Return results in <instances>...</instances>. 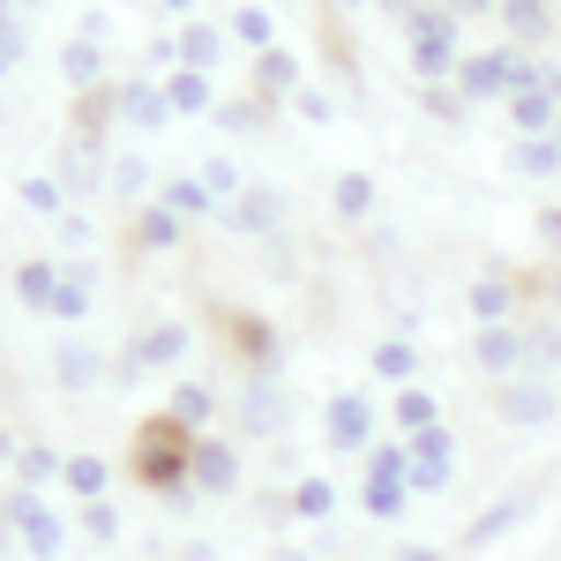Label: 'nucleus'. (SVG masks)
<instances>
[{
    "label": "nucleus",
    "instance_id": "43",
    "mask_svg": "<svg viewBox=\"0 0 561 561\" xmlns=\"http://www.w3.org/2000/svg\"><path fill=\"white\" fill-rule=\"evenodd\" d=\"M23 60H31V23H23V8H8V23H0V68L23 76Z\"/></svg>",
    "mask_w": 561,
    "mask_h": 561
},
{
    "label": "nucleus",
    "instance_id": "57",
    "mask_svg": "<svg viewBox=\"0 0 561 561\" xmlns=\"http://www.w3.org/2000/svg\"><path fill=\"white\" fill-rule=\"evenodd\" d=\"M397 561H449V554H442V547H404Z\"/></svg>",
    "mask_w": 561,
    "mask_h": 561
},
{
    "label": "nucleus",
    "instance_id": "59",
    "mask_svg": "<svg viewBox=\"0 0 561 561\" xmlns=\"http://www.w3.org/2000/svg\"><path fill=\"white\" fill-rule=\"evenodd\" d=\"M547 293H554V314H561V255H554V270H547Z\"/></svg>",
    "mask_w": 561,
    "mask_h": 561
},
{
    "label": "nucleus",
    "instance_id": "24",
    "mask_svg": "<svg viewBox=\"0 0 561 561\" xmlns=\"http://www.w3.org/2000/svg\"><path fill=\"white\" fill-rule=\"evenodd\" d=\"M158 203H165V210H180L187 225H203V217H225V203H217L210 187H203V173H173L165 187H158Z\"/></svg>",
    "mask_w": 561,
    "mask_h": 561
},
{
    "label": "nucleus",
    "instance_id": "29",
    "mask_svg": "<svg viewBox=\"0 0 561 561\" xmlns=\"http://www.w3.org/2000/svg\"><path fill=\"white\" fill-rule=\"evenodd\" d=\"M389 427H397L404 442H412V434L442 427V404H434V397H427L420 382H412V389H397V397H389Z\"/></svg>",
    "mask_w": 561,
    "mask_h": 561
},
{
    "label": "nucleus",
    "instance_id": "16",
    "mask_svg": "<svg viewBox=\"0 0 561 561\" xmlns=\"http://www.w3.org/2000/svg\"><path fill=\"white\" fill-rule=\"evenodd\" d=\"M128 352L142 359V375L150 367H180L187 352H195V322H150V330H135Z\"/></svg>",
    "mask_w": 561,
    "mask_h": 561
},
{
    "label": "nucleus",
    "instance_id": "30",
    "mask_svg": "<svg viewBox=\"0 0 561 561\" xmlns=\"http://www.w3.org/2000/svg\"><path fill=\"white\" fill-rule=\"evenodd\" d=\"M502 23H510V45H531L554 31V0H502Z\"/></svg>",
    "mask_w": 561,
    "mask_h": 561
},
{
    "label": "nucleus",
    "instance_id": "12",
    "mask_svg": "<svg viewBox=\"0 0 561 561\" xmlns=\"http://www.w3.org/2000/svg\"><path fill=\"white\" fill-rule=\"evenodd\" d=\"M45 367H53V382H60V389H98V382L113 389V359L90 345V337H76V330L53 345V359H45Z\"/></svg>",
    "mask_w": 561,
    "mask_h": 561
},
{
    "label": "nucleus",
    "instance_id": "54",
    "mask_svg": "<svg viewBox=\"0 0 561 561\" xmlns=\"http://www.w3.org/2000/svg\"><path fill=\"white\" fill-rule=\"evenodd\" d=\"M531 232H539V240H547V248L561 255V203H547V210L531 217Z\"/></svg>",
    "mask_w": 561,
    "mask_h": 561
},
{
    "label": "nucleus",
    "instance_id": "25",
    "mask_svg": "<svg viewBox=\"0 0 561 561\" xmlns=\"http://www.w3.org/2000/svg\"><path fill=\"white\" fill-rule=\"evenodd\" d=\"M367 367H375V382H397V389H412L420 382V352H412V337H375V352H367Z\"/></svg>",
    "mask_w": 561,
    "mask_h": 561
},
{
    "label": "nucleus",
    "instance_id": "14",
    "mask_svg": "<svg viewBox=\"0 0 561 561\" xmlns=\"http://www.w3.org/2000/svg\"><path fill=\"white\" fill-rule=\"evenodd\" d=\"M8 285H15V300L31 307V314H53V300H60V285H68V255H23Z\"/></svg>",
    "mask_w": 561,
    "mask_h": 561
},
{
    "label": "nucleus",
    "instance_id": "6",
    "mask_svg": "<svg viewBox=\"0 0 561 561\" xmlns=\"http://www.w3.org/2000/svg\"><path fill=\"white\" fill-rule=\"evenodd\" d=\"M285 217H293V195L248 180V195H240V203H225L217 225H225V232H240V240H277V232H285Z\"/></svg>",
    "mask_w": 561,
    "mask_h": 561
},
{
    "label": "nucleus",
    "instance_id": "9",
    "mask_svg": "<svg viewBox=\"0 0 561 561\" xmlns=\"http://www.w3.org/2000/svg\"><path fill=\"white\" fill-rule=\"evenodd\" d=\"M187 472L203 486V502H225V494H240V442H225V434H195V449H187Z\"/></svg>",
    "mask_w": 561,
    "mask_h": 561
},
{
    "label": "nucleus",
    "instance_id": "23",
    "mask_svg": "<svg viewBox=\"0 0 561 561\" xmlns=\"http://www.w3.org/2000/svg\"><path fill=\"white\" fill-rule=\"evenodd\" d=\"M240 420H248V434H285V420H293V397H285V382H248V397H240Z\"/></svg>",
    "mask_w": 561,
    "mask_h": 561
},
{
    "label": "nucleus",
    "instance_id": "22",
    "mask_svg": "<svg viewBox=\"0 0 561 561\" xmlns=\"http://www.w3.org/2000/svg\"><path fill=\"white\" fill-rule=\"evenodd\" d=\"M60 83L76 90V98H83V90H105V45L98 38H68L60 45Z\"/></svg>",
    "mask_w": 561,
    "mask_h": 561
},
{
    "label": "nucleus",
    "instance_id": "63",
    "mask_svg": "<svg viewBox=\"0 0 561 561\" xmlns=\"http://www.w3.org/2000/svg\"><path fill=\"white\" fill-rule=\"evenodd\" d=\"M165 8H173V15H187V8H195V0H165Z\"/></svg>",
    "mask_w": 561,
    "mask_h": 561
},
{
    "label": "nucleus",
    "instance_id": "50",
    "mask_svg": "<svg viewBox=\"0 0 561 561\" xmlns=\"http://www.w3.org/2000/svg\"><path fill=\"white\" fill-rule=\"evenodd\" d=\"M142 68H150V76H173V68H180V31H158L150 53H142Z\"/></svg>",
    "mask_w": 561,
    "mask_h": 561
},
{
    "label": "nucleus",
    "instance_id": "19",
    "mask_svg": "<svg viewBox=\"0 0 561 561\" xmlns=\"http://www.w3.org/2000/svg\"><path fill=\"white\" fill-rule=\"evenodd\" d=\"M524 382H561V314L524 322Z\"/></svg>",
    "mask_w": 561,
    "mask_h": 561
},
{
    "label": "nucleus",
    "instance_id": "28",
    "mask_svg": "<svg viewBox=\"0 0 561 561\" xmlns=\"http://www.w3.org/2000/svg\"><path fill=\"white\" fill-rule=\"evenodd\" d=\"M165 412H173L187 434H217V389L210 382H173V404H165Z\"/></svg>",
    "mask_w": 561,
    "mask_h": 561
},
{
    "label": "nucleus",
    "instance_id": "38",
    "mask_svg": "<svg viewBox=\"0 0 561 561\" xmlns=\"http://www.w3.org/2000/svg\"><path fill=\"white\" fill-rule=\"evenodd\" d=\"M232 38L248 45V53H277V15H270V8H262V0H248V8H232Z\"/></svg>",
    "mask_w": 561,
    "mask_h": 561
},
{
    "label": "nucleus",
    "instance_id": "37",
    "mask_svg": "<svg viewBox=\"0 0 561 561\" xmlns=\"http://www.w3.org/2000/svg\"><path fill=\"white\" fill-rule=\"evenodd\" d=\"M359 510L375 524H397L412 510V479H367V486H359Z\"/></svg>",
    "mask_w": 561,
    "mask_h": 561
},
{
    "label": "nucleus",
    "instance_id": "60",
    "mask_svg": "<svg viewBox=\"0 0 561 561\" xmlns=\"http://www.w3.org/2000/svg\"><path fill=\"white\" fill-rule=\"evenodd\" d=\"M330 8H337V15H359V8H367V0H330Z\"/></svg>",
    "mask_w": 561,
    "mask_h": 561
},
{
    "label": "nucleus",
    "instance_id": "20",
    "mask_svg": "<svg viewBox=\"0 0 561 561\" xmlns=\"http://www.w3.org/2000/svg\"><path fill=\"white\" fill-rule=\"evenodd\" d=\"M135 225V248H150V255H173L180 240H187V217L165 210V203H142V210H128Z\"/></svg>",
    "mask_w": 561,
    "mask_h": 561
},
{
    "label": "nucleus",
    "instance_id": "18",
    "mask_svg": "<svg viewBox=\"0 0 561 561\" xmlns=\"http://www.w3.org/2000/svg\"><path fill=\"white\" fill-rule=\"evenodd\" d=\"M68 121H76V142H83V150H105V128L121 121V83L83 90V98L68 105Z\"/></svg>",
    "mask_w": 561,
    "mask_h": 561
},
{
    "label": "nucleus",
    "instance_id": "7",
    "mask_svg": "<svg viewBox=\"0 0 561 561\" xmlns=\"http://www.w3.org/2000/svg\"><path fill=\"white\" fill-rule=\"evenodd\" d=\"M8 524H15V539L31 547V561H60V547H68V531H60V517L38 502V486H15V494H8Z\"/></svg>",
    "mask_w": 561,
    "mask_h": 561
},
{
    "label": "nucleus",
    "instance_id": "35",
    "mask_svg": "<svg viewBox=\"0 0 561 561\" xmlns=\"http://www.w3.org/2000/svg\"><path fill=\"white\" fill-rule=\"evenodd\" d=\"M330 517H337V486L322 472L293 479V524H330Z\"/></svg>",
    "mask_w": 561,
    "mask_h": 561
},
{
    "label": "nucleus",
    "instance_id": "2",
    "mask_svg": "<svg viewBox=\"0 0 561 561\" xmlns=\"http://www.w3.org/2000/svg\"><path fill=\"white\" fill-rule=\"evenodd\" d=\"M404 53H412L420 90L427 83H457V68H465V23H457L442 0H420V15L404 23Z\"/></svg>",
    "mask_w": 561,
    "mask_h": 561
},
{
    "label": "nucleus",
    "instance_id": "10",
    "mask_svg": "<svg viewBox=\"0 0 561 561\" xmlns=\"http://www.w3.org/2000/svg\"><path fill=\"white\" fill-rule=\"evenodd\" d=\"M494 420H502V427H554L561 420V382H502L494 389Z\"/></svg>",
    "mask_w": 561,
    "mask_h": 561
},
{
    "label": "nucleus",
    "instance_id": "48",
    "mask_svg": "<svg viewBox=\"0 0 561 561\" xmlns=\"http://www.w3.org/2000/svg\"><path fill=\"white\" fill-rule=\"evenodd\" d=\"M293 113H300L307 128H330V121H337V98H330V90H314V83H307L300 98H293Z\"/></svg>",
    "mask_w": 561,
    "mask_h": 561
},
{
    "label": "nucleus",
    "instance_id": "15",
    "mask_svg": "<svg viewBox=\"0 0 561 561\" xmlns=\"http://www.w3.org/2000/svg\"><path fill=\"white\" fill-rule=\"evenodd\" d=\"M465 307H472L479 330L486 322H517V277H510V262H486L472 277V293H465Z\"/></svg>",
    "mask_w": 561,
    "mask_h": 561
},
{
    "label": "nucleus",
    "instance_id": "8",
    "mask_svg": "<svg viewBox=\"0 0 561 561\" xmlns=\"http://www.w3.org/2000/svg\"><path fill=\"white\" fill-rule=\"evenodd\" d=\"M472 367L494 389L524 382V322H486V330H472Z\"/></svg>",
    "mask_w": 561,
    "mask_h": 561
},
{
    "label": "nucleus",
    "instance_id": "49",
    "mask_svg": "<svg viewBox=\"0 0 561 561\" xmlns=\"http://www.w3.org/2000/svg\"><path fill=\"white\" fill-rule=\"evenodd\" d=\"M83 539L113 547V539H121V510H113V502H90V510H83Z\"/></svg>",
    "mask_w": 561,
    "mask_h": 561
},
{
    "label": "nucleus",
    "instance_id": "41",
    "mask_svg": "<svg viewBox=\"0 0 561 561\" xmlns=\"http://www.w3.org/2000/svg\"><path fill=\"white\" fill-rule=\"evenodd\" d=\"M412 465H420V457H412V442H404V434H389V442L367 449V479H412Z\"/></svg>",
    "mask_w": 561,
    "mask_h": 561
},
{
    "label": "nucleus",
    "instance_id": "33",
    "mask_svg": "<svg viewBox=\"0 0 561 561\" xmlns=\"http://www.w3.org/2000/svg\"><path fill=\"white\" fill-rule=\"evenodd\" d=\"M510 165H517L524 180H561V128L531 135V142H510Z\"/></svg>",
    "mask_w": 561,
    "mask_h": 561
},
{
    "label": "nucleus",
    "instance_id": "61",
    "mask_svg": "<svg viewBox=\"0 0 561 561\" xmlns=\"http://www.w3.org/2000/svg\"><path fill=\"white\" fill-rule=\"evenodd\" d=\"M547 90H554V105H561V68H547Z\"/></svg>",
    "mask_w": 561,
    "mask_h": 561
},
{
    "label": "nucleus",
    "instance_id": "32",
    "mask_svg": "<svg viewBox=\"0 0 561 561\" xmlns=\"http://www.w3.org/2000/svg\"><path fill=\"white\" fill-rule=\"evenodd\" d=\"M60 486H68V494H76V502H105V486H113V465H105V457H98V449H76V457H68V479H60Z\"/></svg>",
    "mask_w": 561,
    "mask_h": 561
},
{
    "label": "nucleus",
    "instance_id": "27",
    "mask_svg": "<svg viewBox=\"0 0 561 561\" xmlns=\"http://www.w3.org/2000/svg\"><path fill=\"white\" fill-rule=\"evenodd\" d=\"M510 128H517V142H531V135H554V128H561L554 90L539 83V90H524V98H510Z\"/></svg>",
    "mask_w": 561,
    "mask_h": 561
},
{
    "label": "nucleus",
    "instance_id": "34",
    "mask_svg": "<svg viewBox=\"0 0 561 561\" xmlns=\"http://www.w3.org/2000/svg\"><path fill=\"white\" fill-rule=\"evenodd\" d=\"M217 60H225V31L217 23H180V68L217 76Z\"/></svg>",
    "mask_w": 561,
    "mask_h": 561
},
{
    "label": "nucleus",
    "instance_id": "51",
    "mask_svg": "<svg viewBox=\"0 0 561 561\" xmlns=\"http://www.w3.org/2000/svg\"><path fill=\"white\" fill-rule=\"evenodd\" d=\"M449 479H457V465H412V502L420 494H449Z\"/></svg>",
    "mask_w": 561,
    "mask_h": 561
},
{
    "label": "nucleus",
    "instance_id": "39",
    "mask_svg": "<svg viewBox=\"0 0 561 561\" xmlns=\"http://www.w3.org/2000/svg\"><path fill=\"white\" fill-rule=\"evenodd\" d=\"M210 121H217V128H232V135H262V128H270V105H262V98H217Z\"/></svg>",
    "mask_w": 561,
    "mask_h": 561
},
{
    "label": "nucleus",
    "instance_id": "53",
    "mask_svg": "<svg viewBox=\"0 0 561 561\" xmlns=\"http://www.w3.org/2000/svg\"><path fill=\"white\" fill-rule=\"evenodd\" d=\"M457 23H486V15H502V0H442Z\"/></svg>",
    "mask_w": 561,
    "mask_h": 561
},
{
    "label": "nucleus",
    "instance_id": "17",
    "mask_svg": "<svg viewBox=\"0 0 561 561\" xmlns=\"http://www.w3.org/2000/svg\"><path fill=\"white\" fill-rule=\"evenodd\" d=\"M248 83H255V98L270 105V113H277L285 98H300V90H307V76H300V53H293V45H277V53H262V60H255V76H248Z\"/></svg>",
    "mask_w": 561,
    "mask_h": 561
},
{
    "label": "nucleus",
    "instance_id": "26",
    "mask_svg": "<svg viewBox=\"0 0 561 561\" xmlns=\"http://www.w3.org/2000/svg\"><path fill=\"white\" fill-rule=\"evenodd\" d=\"M165 98H173L180 121H210V113H217V90H210L203 68H173V76H165Z\"/></svg>",
    "mask_w": 561,
    "mask_h": 561
},
{
    "label": "nucleus",
    "instance_id": "5",
    "mask_svg": "<svg viewBox=\"0 0 561 561\" xmlns=\"http://www.w3.org/2000/svg\"><path fill=\"white\" fill-rule=\"evenodd\" d=\"M375 427H382V420H375V397H367V389H337V397L322 404V442H330V449H359V457H367V449L382 442Z\"/></svg>",
    "mask_w": 561,
    "mask_h": 561
},
{
    "label": "nucleus",
    "instance_id": "52",
    "mask_svg": "<svg viewBox=\"0 0 561 561\" xmlns=\"http://www.w3.org/2000/svg\"><path fill=\"white\" fill-rule=\"evenodd\" d=\"M53 232H60V248H90V240H98V225H90L83 210H68L60 225H53Z\"/></svg>",
    "mask_w": 561,
    "mask_h": 561
},
{
    "label": "nucleus",
    "instance_id": "11",
    "mask_svg": "<svg viewBox=\"0 0 561 561\" xmlns=\"http://www.w3.org/2000/svg\"><path fill=\"white\" fill-rule=\"evenodd\" d=\"M180 113L165 98V76H142V83H121V128L128 135H165Z\"/></svg>",
    "mask_w": 561,
    "mask_h": 561
},
{
    "label": "nucleus",
    "instance_id": "13",
    "mask_svg": "<svg viewBox=\"0 0 561 561\" xmlns=\"http://www.w3.org/2000/svg\"><path fill=\"white\" fill-rule=\"evenodd\" d=\"M531 494H539V486H510L502 502H486V510L465 524V554H486V547H494L502 531H517V524L531 517Z\"/></svg>",
    "mask_w": 561,
    "mask_h": 561
},
{
    "label": "nucleus",
    "instance_id": "56",
    "mask_svg": "<svg viewBox=\"0 0 561 561\" xmlns=\"http://www.w3.org/2000/svg\"><path fill=\"white\" fill-rule=\"evenodd\" d=\"M375 8H382L389 23H412V15H420V0H375Z\"/></svg>",
    "mask_w": 561,
    "mask_h": 561
},
{
    "label": "nucleus",
    "instance_id": "55",
    "mask_svg": "<svg viewBox=\"0 0 561 561\" xmlns=\"http://www.w3.org/2000/svg\"><path fill=\"white\" fill-rule=\"evenodd\" d=\"M105 31H113V15H105V8H90L83 23H76V38H98V45H105Z\"/></svg>",
    "mask_w": 561,
    "mask_h": 561
},
{
    "label": "nucleus",
    "instance_id": "1",
    "mask_svg": "<svg viewBox=\"0 0 561 561\" xmlns=\"http://www.w3.org/2000/svg\"><path fill=\"white\" fill-rule=\"evenodd\" d=\"M187 449H195V434L180 427L173 412H150V420L135 427V449H128L135 479H142L173 517H187V510L203 502V486H195V472H187Z\"/></svg>",
    "mask_w": 561,
    "mask_h": 561
},
{
    "label": "nucleus",
    "instance_id": "4",
    "mask_svg": "<svg viewBox=\"0 0 561 561\" xmlns=\"http://www.w3.org/2000/svg\"><path fill=\"white\" fill-rule=\"evenodd\" d=\"M457 90H465V105H510V98H517V45H486V53H465V68H457Z\"/></svg>",
    "mask_w": 561,
    "mask_h": 561
},
{
    "label": "nucleus",
    "instance_id": "31",
    "mask_svg": "<svg viewBox=\"0 0 561 561\" xmlns=\"http://www.w3.org/2000/svg\"><path fill=\"white\" fill-rule=\"evenodd\" d=\"M45 479H68V457L53 449V442H15V486H45Z\"/></svg>",
    "mask_w": 561,
    "mask_h": 561
},
{
    "label": "nucleus",
    "instance_id": "3",
    "mask_svg": "<svg viewBox=\"0 0 561 561\" xmlns=\"http://www.w3.org/2000/svg\"><path fill=\"white\" fill-rule=\"evenodd\" d=\"M225 337L240 352V367H248V382H285V330L270 322V314H225Z\"/></svg>",
    "mask_w": 561,
    "mask_h": 561
},
{
    "label": "nucleus",
    "instance_id": "62",
    "mask_svg": "<svg viewBox=\"0 0 561 561\" xmlns=\"http://www.w3.org/2000/svg\"><path fill=\"white\" fill-rule=\"evenodd\" d=\"M8 8H23V15H31V8H45V0H8Z\"/></svg>",
    "mask_w": 561,
    "mask_h": 561
},
{
    "label": "nucleus",
    "instance_id": "46",
    "mask_svg": "<svg viewBox=\"0 0 561 561\" xmlns=\"http://www.w3.org/2000/svg\"><path fill=\"white\" fill-rule=\"evenodd\" d=\"M420 105H427V113L442 121V128H465V113H472V105H465V90H457V83H449V90H442V83H427V90H420Z\"/></svg>",
    "mask_w": 561,
    "mask_h": 561
},
{
    "label": "nucleus",
    "instance_id": "47",
    "mask_svg": "<svg viewBox=\"0 0 561 561\" xmlns=\"http://www.w3.org/2000/svg\"><path fill=\"white\" fill-rule=\"evenodd\" d=\"M412 457H420V465H457V434H449V420L427 427V434H412Z\"/></svg>",
    "mask_w": 561,
    "mask_h": 561
},
{
    "label": "nucleus",
    "instance_id": "21",
    "mask_svg": "<svg viewBox=\"0 0 561 561\" xmlns=\"http://www.w3.org/2000/svg\"><path fill=\"white\" fill-rule=\"evenodd\" d=\"M375 203H382V187H375V173H359V165H345V173L330 180V210L345 217V225H367V217H375Z\"/></svg>",
    "mask_w": 561,
    "mask_h": 561
},
{
    "label": "nucleus",
    "instance_id": "58",
    "mask_svg": "<svg viewBox=\"0 0 561 561\" xmlns=\"http://www.w3.org/2000/svg\"><path fill=\"white\" fill-rule=\"evenodd\" d=\"M270 561H314L307 547H270Z\"/></svg>",
    "mask_w": 561,
    "mask_h": 561
},
{
    "label": "nucleus",
    "instance_id": "42",
    "mask_svg": "<svg viewBox=\"0 0 561 561\" xmlns=\"http://www.w3.org/2000/svg\"><path fill=\"white\" fill-rule=\"evenodd\" d=\"M105 187H113V195H121L128 210L158 203V195H150V165H142V158H113V180H105Z\"/></svg>",
    "mask_w": 561,
    "mask_h": 561
},
{
    "label": "nucleus",
    "instance_id": "36",
    "mask_svg": "<svg viewBox=\"0 0 561 561\" xmlns=\"http://www.w3.org/2000/svg\"><path fill=\"white\" fill-rule=\"evenodd\" d=\"M15 203H23L31 217H53V225H60V217H68V187H60L53 173H23L15 180Z\"/></svg>",
    "mask_w": 561,
    "mask_h": 561
},
{
    "label": "nucleus",
    "instance_id": "45",
    "mask_svg": "<svg viewBox=\"0 0 561 561\" xmlns=\"http://www.w3.org/2000/svg\"><path fill=\"white\" fill-rule=\"evenodd\" d=\"M195 173H203V187H210L217 203H240V195H248V180H240V165H232V158H203Z\"/></svg>",
    "mask_w": 561,
    "mask_h": 561
},
{
    "label": "nucleus",
    "instance_id": "44",
    "mask_svg": "<svg viewBox=\"0 0 561 561\" xmlns=\"http://www.w3.org/2000/svg\"><path fill=\"white\" fill-rule=\"evenodd\" d=\"M98 180H113V173L98 165V150H83V142H76V150H68V165H60V187H68V195H90Z\"/></svg>",
    "mask_w": 561,
    "mask_h": 561
},
{
    "label": "nucleus",
    "instance_id": "40",
    "mask_svg": "<svg viewBox=\"0 0 561 561\" xmlns=\"http://www.w3.org/2000/svg\"><path fill=\"white\" fill-rule=\"evenodd\" d=\"M90 293H98V277H90L83 262H68V285H60V300H53V322H83Z\"/></svg>",
    "mask_w": 561,
    "mask_h": 561
}]
</instances>
